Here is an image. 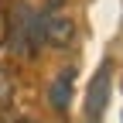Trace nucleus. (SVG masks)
Instances as JSON below:
<instances>
[{
    "instance_id": "nucleus-1",
    "label": "nucleus",
    "mask_w": 123,
    "mask_h": 123,
    "mask_svg": "<svg viewBox=\"0 0 123 123\" xmlns=\"http://www.w3.org/2000/svg\"><path fill=\"white\" fill-rule=\"evenodd\" d=\"M7 41H10V51L17 58H31L38 55V44H41V31H38V10L31 4H14L10 14V31H7Z\"/></svg>"
},
{
    "instance_id": "nucleus-2",
    "label": "nucleus",
    "mask_w": 123,
    "mask_h": 123,
    "mask_svg": "<svg viewBox=\"0 0 123 123\" xmlns=\"http://www.w3.org/2000/svg\"><path fill=\"white\" fill-rule=\"evenodd\" d=\"M38 31L41 41L51 48H65L75 38V21L65 14V0H48V7L38 14Z\"/></svg>"
},
{
    "instance_id": "nucleus-3",
    "label": "nucleus",
    "mask_w": 123,
    "mask_h": 123,
    "mask_svg": "<svg viewBox=\"0 0 123 123\" xmlns=\"http://www.w3.org/2000/svg\"><path fill=\"white\" fill-rule=\"evenodd\" d=\"M106 99H110V62H103L96 68V75H92V82L86 89V120L89 123H103Z\"/></svg>"
},
{
    "instance_id": "nucleus-4",
    "label": "nucleus",
    "mask_w": 123,
    "mask_h": 123,
    "mask_svg": "<svg viewBox=\"0 0 123 123\" xmlns=\"http://www.w3.org/2000/svg\"><path fill=\"white\" fill-rule=\"evenodd\" d=\"M72 89H75V68H62L55 79H51V86H48V103H51L55 113H68Z\"/></svg>"
},
{
    "instance_id": "nucleus-5",
    "label": "nucleus",
    "mask_w": 123,
    "mask_h": 123,
    "mask_svg": "<svg viewBox=\"0 0 123 123\" xmlns=\"http://www.w3.org/2000/svg\"><path fill=\"white\" fill-rule=\"evenodd\" d=\"M10 99H14V79H10V72L0 65V113L10 110Z\"/></svg>"
},
{
    "instance_id": "nucleus-6",
    "label": "nucleus",
    "mask_w": 123,
    "mask_h": 123,
    "mask_svg": "<svg viewBox=\"0 0 123 123\" xmlns=\"http://www.w3.org/2000/svg\"><path fill=\"white\" fill-rule=\"evenodd\" d=\"M7 31H10V14H7L4 4H0V44L7 41Z\"/></svg>"
},
{
    "instance_id": "nucleus-7",
    "label": "nucleus",
    "mask_w": 123,
    "mask_h": 123,
    "mask_svg": "<svg viewBox=\"0 0 123 123\" xmlns=\"http://www.w3.org/2000/svg\"><path fill=\"white\" fill-rule=\"evenodd\" d=\"M14 123H38V120H14Z\"/></svg>"
}]
</instances>
